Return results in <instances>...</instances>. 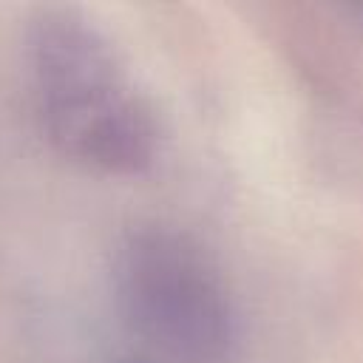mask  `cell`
<instances>
[{
    "instance_id": "1",
    "label": "cell",
    "mask_w": 363,
    "mask_h": 363,
    "mask_svg": "<svg viewBox=\"0 0 363 363\" xmlns=\"http://www.w3.org/2000/svg\"><path fill=\"white\" fill-rule=\"evenodd\" d=\"M31 74L54 145L108 173H142L159 128L113 43L77 9H45L31 28Z\"/></svg>"
}]
</instances>
